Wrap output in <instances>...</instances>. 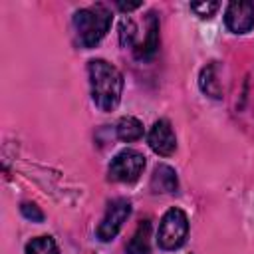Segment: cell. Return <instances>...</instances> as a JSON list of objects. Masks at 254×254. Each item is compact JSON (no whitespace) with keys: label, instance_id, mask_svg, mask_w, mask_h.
Returning a JSON list of instances; mask_svg holds the SVG:
<instances>
[{"label":"cell","instance_id":"cell-14","mask_svg":"<svg viewBox=\"0 0 254 254\" xmlns=\"http://www.w3.org/2000/svg\"><path fill=\"white\" fill-rule=\"evenodd\" d=\"M218 8H220L218 2H192V4H190V10H192L198 18H210Z\"/></svg>","mask_w":254,"mask_h":254},{"label":"cell","instance_id":"cell-4","mask_svg":"<svg viewBox=\"0 0 254 254\" xmlns=\"http://www.w3.org/2000/svg\"><path fill=\"white\" fill-rule=\"evenodd\" d=\"M145 169V157L135 149H123L109 165V179L115 183H135Z\"/></svg>","mask_w":254,"mask_h":254},{"label":"cell","instance_id":"cell-12","mask_svg":"<svg viewBox=\"0 0 254 254\" xmlns=\"http://www.w3.org/2000/svg\"><path fill=\"white\" fill-rule=\"evenodd\" d=\"M115 131H117V137H119L121 141L131 143V141H137V139L143 135V123H141L137 117L127 115V117H121V119L117 121Z\"/></svg>","mask_w":254,"mask_h":254},{"label":"cell","instance_id":"cell-13","mask_svg":"<svg viewBox=\"0 0 254 254\" xmlns=\"http://www.w3.org/2000/svg\"><path fill=\"white\" fill-rule=\"evenodd\" d=\"M26 254H60V248L52 236H38L26 244Z\"/></svg>","mask_w":254,"mask_h":254},{"label":"cell","instance_id":"cell-9","mask_svg":"<svg viewBox=\"0 0 254 254\" xmlns=\"http://www.w3.org/2000/svg\"><path fill=\"white\" fill-rule=\"evenodd\" d=\"M179 189V179L173 167L169 165H157L151 175V190L153 192H175Z\"/></svg>","mask_w":254,"mask_h":254},{"label":"cell","instance_id":"cell-6","mask_svg":"<svg viewBox=\"0 0 254 254\" xmlns=\"http://www.w3.org/2000/svg\"><path fill=\"white\" fill-rule=\"evenodd\" d=\"M224 24L234 34H246L254 28V2H230L224 12Z\"/></svg>","mask_w":254,"mask_h":254},{"label":"cell","instance_id":"cell-1","mask_svg":"<svg viewBox=\"0 0 254 254\" xmlns=\"http://www.w3.org/2000/svg\"><path fill=\"white\" fill-rule=\"evenodd\" d=\"M91 99L101 111H113L121 101L123 75L105 60H91L87 64Z\"/></svg>","mask_w":254,"mask_h":254},{"label":"cell","instance_id":"cell-2","mask_svg":"<svg viewBox=\"0 0 254 254\" xmlns=\"http://www.w3.org/2000/svg\"><path fill=\"white\" fill-rule=\"evenodd\" d=\"M73 26L77 34V42L81 48L97 46L111 26V12L103 4H95L89 8H81L73 14Z\"/></svg>","mask_w":254,"mask_h":254},{"label":"cell","instance_id":"cell-11","mask_svg":"<svg viewBox=\"0 0 254 254\" xmlns=\"http://www.w3.org/2000/svg\"><path fill=\"white\" fill-rule=\"evenodd\" d=\"M216 69H218V67H216V64L212 62L210 65L202 67L200 77H198L200 89H202L206 95L214 97V99L222 97V83H220V79H218V75H216Z\"/></svg>","mask_w":254,"mask_h":254},{"label":"cell","instance_id":"cell-10","mask_svg":"<svg viewBox=\"0 0 254 254\" xmlns=\"http://www.w3.org/2000/svg\"><path fill=\"white\" fill-rule=\"evenodd\" d=\"M125 250H127V254H149L151 252V220L149 218H145L137 224Z\"/></svg>","mask_w":254,"mask_h":254},{"label":"cell","instance_id":"cell-5","mask_svg":"<svg viewBox=\"0 0 254 254\" xmlns=\"http://www.w3.org/2000/svg\"><path fill=\"white\" fill-rule=\"evenodd\" d=\"M131 214V202L127 198H115L109 202L105 216L101 218L99 226H97V238L103 242H109L117 236V232L121 230L123 222L129 218Z\"/></svg>","mask_w":254,"mask_h":254},{"label":"cell","instance_id":"cell-15","mask_svg":"<svg viewBox=\"0 0 254 254\" xmlns=\"http://www.w3.org/2000/svg\"><path fill=\"white\" fill-rule=\"evenodd\" d=\"M20 210H22V214H24L28 220H32V222H42V220H44V212H42L34 202H24V204L20 206Z\"/></svg>","mask_w":254,"mask_h":254},{"label":"cell","instance_id":"cell-8","mask_svg":"<svg viewBox=\"0 0 254 254\" xmlns=\"http://www.w3.org/2000/svg\"><path fill=\"white\" fill-rule=\"evenodd\" d=\"M157 48H159V20H157L155 12H149L143 42H141V46H139L133 54H135V58H139V60H149V58L157 52Z\"/></svg>","mask_w":254,"mask_h":254},{"label":"cell","instance_id":"cell-3","mask_svg":"<svg viewBox=\"0 0 254 254\" xmlns=\"http://www.w3.org/2000/svg\"><path fill=\"white\" fill-rule=\"evenodd\" d=\"M189 236V218L181 208H169L157 230V244L163 250H177L185 244Z\"/></svg>","mask_w":254,"mask_h":254},{"label":"cell","instance_id":"cell-7","mask_svg":"<svg viewBox=\"0 0 254 254\" xmlns=\"http://www.w3.org/2000/svg\"><path fill=\"white\" fill-rule=\"evenodd\" d=\"M147 143L149 147L161 155V157H169L175 153L177 149V139H175V133H173V127L167 119H159L153 123V127L149 129V135H147Z\"/></svg>","mask_w":254,"mask_h":254},{"label":"cell","instance_id":"cell-16","mask_svg":"<svg viewBox=\"0 0 254 254\" xmlns=\"http://www.w3.org/2000/svg\"><path fill=\"white\" fill-rule=\"evenodd\" d=\"M117 8L121 12H131V10L141 8V2H117Z\"/></svg>","mask_w":254,"mask_h":254}]
</instances>
